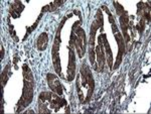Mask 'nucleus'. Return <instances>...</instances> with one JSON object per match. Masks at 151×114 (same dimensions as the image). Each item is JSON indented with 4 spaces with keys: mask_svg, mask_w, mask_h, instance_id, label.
Returning <instances> with one entry per match:
<instances>
[{
    "mask_svg": "<svg viewBox=\"0 0 151 114\" xmlns=\"http://www.w3.org/2000/svg\"><path fill=\"white\" fill-rule=\"evenodd\" d=\"M95 20L98 22V24L101 27V30H103V15H102V12H101V9H99L97 11V14H96V19Z\"/></svg>",
    "mask_w": 151,
    "mask_h": 114,
    "instance_id": "11",
    "label": "nucleus"
},
{
    "mask_svg": "<svg viewBox=\"0 0 151 114\" xmlns=\"http://www.w3.org/2000/svg\"><path fill=\"white\" fill-rule=\"evenodd\" d=\"M144 27H145V22H144V20H143V19H141V20L139 21V23H138L137 30H139L140 33H141V32H143V30H144Z\"/></svg>",
    "mask_w": 151,
    "mask_h": 114,
    "instance_id": "15",
    "label": "nucleus"
},
{
    "mask_svg": "<svg viewBox=\"0 0 151 114\" xmlns=\"http://www.w3.org/2000/svg\"><path fill=\"white\" fill-rule=\"evenodd\" d=\"M77 91H78V94H79V98H80V101L83 103L84 102V96L82 94V90H81V87H80V83L79 81L77 82Z\"/></svg>",
    "mask_w": 151,
    "mask_h": 114,
    "instance_id": "14",
    "label": "nucleus"
},
{
    "mask_svg": "<svg viewBox=\"0 0 151 114\" xmlns=\"http://www.w3.org/2000/svg\"><path fill=\"white\" fill-rule=\"evenodd\" d=\"M87 84L89 85V91H88V95H87V101H89L90 99H91V96H92V94H93L94 89H95L94 79H93V76H92L90 69L87 70Z\"/></svg>",
    "mask_w": 151,
    "mask_h": 114,
    "instance_id": "5",
    "label": "nucleus"
},
{
    "mask_svg": "<svg viewBox=\"0 0 151 114\" xmlns=\"http://www.w3.org/2000/svg\"><path fill=\"white\" fill-rule=\"evenodd\" d=\"M114 6L116 7L117 13H118V15L121 16V15H123V14H126V12H125V10H124L123 6L120 5V4H119L118 2H114Z\"/></svg>",
    "mask_w": 151,
    "mask_h": 114,
    "instance_id": "12",
    "label": "nucleus"
},
{
    "mask_svg": "<svg viewBox=\"0 0 151 114\" xmlns=\"http://www.w3.org/2000/svg\"><path fill=\"white\" fill-rule=\"evenodd\" d=\"M52 64H53V68H55V73L60 75V73H62V68H60V54H58V53H52Z\"/></svg>",
    "mask_w": 151,
    "mask_h": 114,
    "instance_id": "7",
    "label": "nucleus"
},
{
    "mask_svg": "<svg viewBox=\"0 0 151 114\" xmlns=\"http://www.w3.org/2000/svg\"><path fill=\"white\" fill-rule=\"evenodd\" d=\"M89 54H90V62H91L92 65H95V48H90Z\"/></svg>",
    "mask_w": 151,
    "mask_h": 114,
    "instance_id": "13",
    "label": "nucleus"
},
{
    "mask_svg": "<svg viewBox=\"0 0 151 114\" xmlns=\"http://www.w3.org/2000/svg\"><path fill=\"white\" fill-rule=\"evenodd\" d=\"M3 56H4V50H3V48H1V58H3Z\"/></svg>",
    "mask_w": 151,
    "mask_h": 114,
    "instance_id": "16",
    "label": "nucleus"
},
{
    "mask_svg": "<svg viewBox=\"0 0 151 114\" xmlns=\"http://www.w3.org/2000/svg\"><path fill=\"white\" fill-rule=\"evenodd\" d=\"M23 8H24V6L20 3V2H19V1H15L13 5L11 6L10 10H12L13 12H15L17 15H19V14H20V12L22 11Z\"/></svg>",
    "mask_w": 151,
    "mask_h": 114,
    "instance_id": "9",
    "label": "nucleus"
},
{
    "mask_svg": "<svg viewBox=\"0 0 151 114\" xmlns=\"http://www.w3.org/2000/svg\"><path fill=\"white\" fill-rule=\"evenodd\" d=\"M47 43H48L47 35L45 32L41 33L37 38V40H36V47H37L38 51H45L47 47Z\"/></svg>",
    "mask_w": 151,
    "mask_h": 114,
    "instance_id": "6",
    "label": "nucleus"
},
{
    "mask_svg": "<svg viewBox=\"0 0 151 114\" xmlns=\"http://www.w3.org/2000/svg\"><path fill=\"white\" fill-rule=\"evenodd\" d=\"M76 74V56L72 48H70V59L69 67H68V81H73Z\"/></svg>",
    "mask_w": 151,
    "mask_h": 114,
    "instance_id": "2",
    "label": "nucleus"
},
{
    "mask_svg": "<svg viewBox=\"0 0 151 114\" xmlns=\"http://www.w3.org/2000/svg\"><path fill=\"white\" fill-rule=\"evenodd\" d=\"M52 92L45 91V92H42V93H40L38 100L42 101V102H45L47 100H52Z\"/></svg>",
    "mask_w": 151,
    "mask_h": 114,
    "instance_id": "10",
    "label": "nucleus"
},
{
    "mask_svg": "<svg viewBox=\"0 0 151 114\" xmlns=\"http://www.w3.org/2000/svg\"><path fill=\"white\" fill-rule=\"evenodd\" d=\"M23 76H24V80H28V81L35 82L33 74L31 73V71L29 70V68L26 66V65H24L23 66Z\"/></svg>",
    "mask_w": 151,
    "mask_h": 114,
    "instance_id": "8",
    "label": "nucleus"
},
{
    "mask_svg": "<svg viewBox=\"0 0 151 114\" xmlns=\"http://www.w3.org/2000/svg\"><path fill=\"white\" fill-rule=\"evenodd\" d=\"M47 82H48V85H50V89H52L55 93H57L58 95L62 96L63 95V87H62V84H60V82L58 77L53 74H47Z\"/></svg>",
    "mask_w": 151,
    "mask_h": 114,
    "instance_id": "1",
    "label": "nucleus"
},
{
    "mask_svg": "<svg viewBox=\"0 0 151 114\" xmlns=\"http://www.w3.org/2000/svg\"><path fill=\"white\" fill-rule=\"evenodd\" d=\"M101 36H102V40H103L105 52H106L107 61H108V66L110 69H112V66H113V55H112V51L110 48V45H109V43H108V40H107L106 35H105V33H102Z\"/></svg>",
    "mask_w": 151,
    "mask_h": 114,
    "instance_id": "3",
    "label": "nucleus"
},
{
    "mask_svg": "<svg viewBox=\"0 0 151 114\" xmlns=\"http://www.w3.org/2000/svg\"><path fill=\"white\" fill-rule=\"evenodd\" d=\"M96 54H97V60H98V66L100 72H103L104 66H105V54H104V45H98L96 48Z\"/></svg>",
    "mask_w": 151,
    "mask_h": 114,
    "instance_id": "4",
    "label": "nucleus"
}]
</instances>
